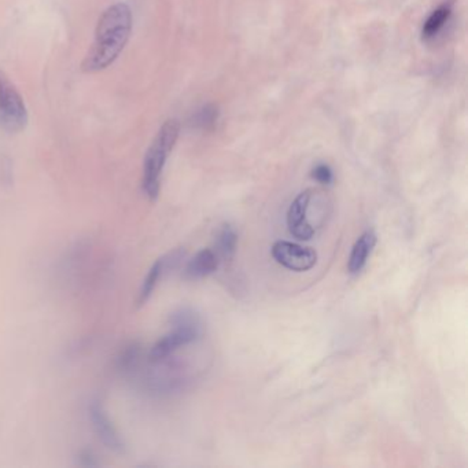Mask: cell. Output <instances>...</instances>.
<instances>
[{
  "label": "cell",
  "instance_id": "cell-1",
  "mask_svg": "<svg viewBox=\"0 0 468 468\" xmlns=\"http://www.w3.org/2000/svg\"><path fill=\"white\" fill-rule=\"evenodd\" d=\"M132 30V13L125 3L107 7L98 20L94 42L87 52L81 69L97 73L109 68L125 49Z\"/></svg>",
  "mask_w": 468,
  "mask_h": 468
},
{
  "label": "cell",
  "instance_id": "cell-2",
  "mask_svg": "<svg viewBox=\"0 0 468 468\" xmlns=\"http://www.w3.org/2000/svg\"><path fill=\"white\" fill-rule=\"evenodd\" d=\"M180 133V123L175 118L168 120L156 132L143 161L142 190L150 201H156L161 191L162 172L166 159L172 153Z\"/></svg>",
  "mask_w": 468,
  "mask_h": 468
},
{
  "label": "cell",
  "instance_id": "cell-3",
  "mask_svg": "<svg viewBox=\"0 0 468 468\" xmlns=\"http://www.w3.org/2000/svg\"><path fill=\"white\" fill-rule=\"evenodd\" d=\"M172 330L158 339L150 350V360L154 363L169 359L175 352L197 342L204 334L201 316L190 307H182L171 314Z\"/></svg>",
  "mask_w": 468,
  "mask_h": 468
},
{
  "label": "cell",
  "instance_id": "cell-4",
  "mask_svg": "<svg viewBox=\"0 0 468 468\" xmlns=\"http://www.w3.org/2000/svg\"><path fill=\"white\" fill-rule=\"evenodd\" d=\"M27 123V111L23 97L0 72V125L10 133L21 132Z\"/></svg>",
  "mask_w": 468,
  "mask_h": 468
},
{
  "label": "cell",
  "instance_id": "cell-5",
  "mask_svg": "<svg viewBox=\"0 0 468 468\" xmlns=\"http://www.w3.org/2000/svg\"><path fill=\"white\" fill-rule=\"evenodd\" d=\"M271 253L278 264L294 272L309 271L317 262V253L313 249L287 240L275 242Z\"/></svg>",
  "mask_w": 468,
  "mask_h": 468
},
{
  "label": "cell",
  "instance_id": "cell-6",
  "mask_svg": "<svg viewBox=\"0 0 468 468\" xmlns=\"http://www.w3.org/2000/svg\"><path fill=\"white\" fill-rule=\"evenodd\" d=\"M185 257V252L183 249H175L172 252H169L168 254H165L164 257L158 259V260L152 265V268L149 269L142 287L139 290V295H137V307H143L146 305V302L152 298L154 290H156L159 281L162 279V276L168 272L172 271L175 268H178L182 261Z\"/></svg>",
  "mask_w": 468,
  "mask_h": 468
},
{
  "label": "cell",
  "instance_id": "cell-7",
  "mask_svg": "<svg viewBox=\"0 0 468 468\" xmlns=\"http://www.w3.org/2000/svg\"><path fill=\"white\" fill-rule=\"evenodd\" d=\"M88 414H90L94 431L104 446L107 449L113 450L114 453H124L125 452L124 441L120 437L114 424L111 423L110 417H107L104 404L99 401H92L88 407Z\"/></svg>",
  "mask_w": 468,
  "mask_h": 468
},
{
  "label": "cell",
  "instance_id": "cell-8",
  "mask_svg": "<svg viewBox=\"0 0 468 468\" xmlns=\"http://www.w3.org/2000/svg\"><path fill=\"white\" fill-rule=\"evenodd\" d=\"M312 192L305 190L295 197L287 211V227L290 234L298 240H311L314 235V228L308 221V209L311 204Z\"/></svg>",
  "mask_w": 468,
  "mask_h": 468
},
{
  "label": "cell",
  "instance_id": "cell-9",
  "mask_svg": "<svg viewBox=\"0 0 468 468\" xmlns=\"http://www.w3.org/2000/svg\"><path fill=\"white\" fill-rule=\"evenodd\" d=\"M378 236L374 230H367L365 233L359 236V239L355 242L349 260H347V271L352 275L360 273L364 269L368 259L376 245Z\"/></svg>",
  "mask_w": 468,
  "mask_h": 468
},
{
  "label": "cell",
  "instance_id": "cell-10",
  "mask_svg": "<svg viewBox=\"0 0 468 468\" xmlns=\"http://www.w3.org/2000/svg\"><path fill=\"white\" fill-rule=\"evenodd\" d=\"M220 265V260L214 250L202 249L191 260H188L184 268V276L191 281H198L213 275Z\"/></svg>",
  "mask_w": 468,
  "mask_h": 468
},
{
  "label": "cell",
  "instance_id": "cell-11",
  "mask_svg": "<svg viewBox=\"0 0 468 468\" xmlns=\"http://www.w3.org/2000/svg\"><path fill=\"white\" fill-rule=\"evenodd\" d=\"M238 247V234L231 224H223L214 240V253L220 262H231L234 260Z\"/></svg>",
  "mask_w": 468,
  "mask_h": 468
},
{
  "label": "cell",
  "instance_id": "cell-12",
  "mask_svg": "<svg viewBox=\"0 0 468 468\" xmlns=\"http://www.w3.org/2000/svg\"><path fill=\"white\" fill-rule=\"evenodd\" d=\"M450 16V10L448 7H440L436 11L431 13V16L427 18V21L423 25L421 35L424 39H430L438 33V30L443 27V24L448 21Z\"/></svg>",
  "mask_w": 468,
  "mask_h": 468
},
{
  "label": "cell",
  "instance_id": "cell-13",
  "mask_svg": "<svg viewBox=\"0 0 468 468\" xmlns=\"http://www.w3.org/2000/svg\"><path fill=\"white\" fill-rule=\"evenodd\" d=\"M217 120H218V109L214 104H207L194 114L192 125L201 130H209L214 127Z\"/></svg>",
  "mask_w": 468,
  "mask_h": 468
},
{
  "label": "cell",
  "instance_id": "cell-14",
  "mask_svg": "<svg viewBox=\"0 0 468 468\" xmlns=\"http://www.w3.org/2000/svg\"><path fill=\"white\" fill-rule=\"evenodd\" d=\"M312 178L316 182L327 185L334 180V173L327 164H317L312 169Z\"/></svg>",
  "mask_w": 468,
  "mask_h": 468
},
{
  "label": "cell",
  "instance_id": "cell-15",
  "mask_svg": "<svg viewBox=\"0 0 468 468\" xmlns=\"http://www.w3.org/2000/svg\"><path fill=\"white\" fill-rule=\"evenodd\" d=\"M78 466L81 467H98L99 463L95 457V455L91 450H81L78 453Z\"/></svg>",
  "mask_w": 468,
  "mask_h": 468
}]
</instances>
